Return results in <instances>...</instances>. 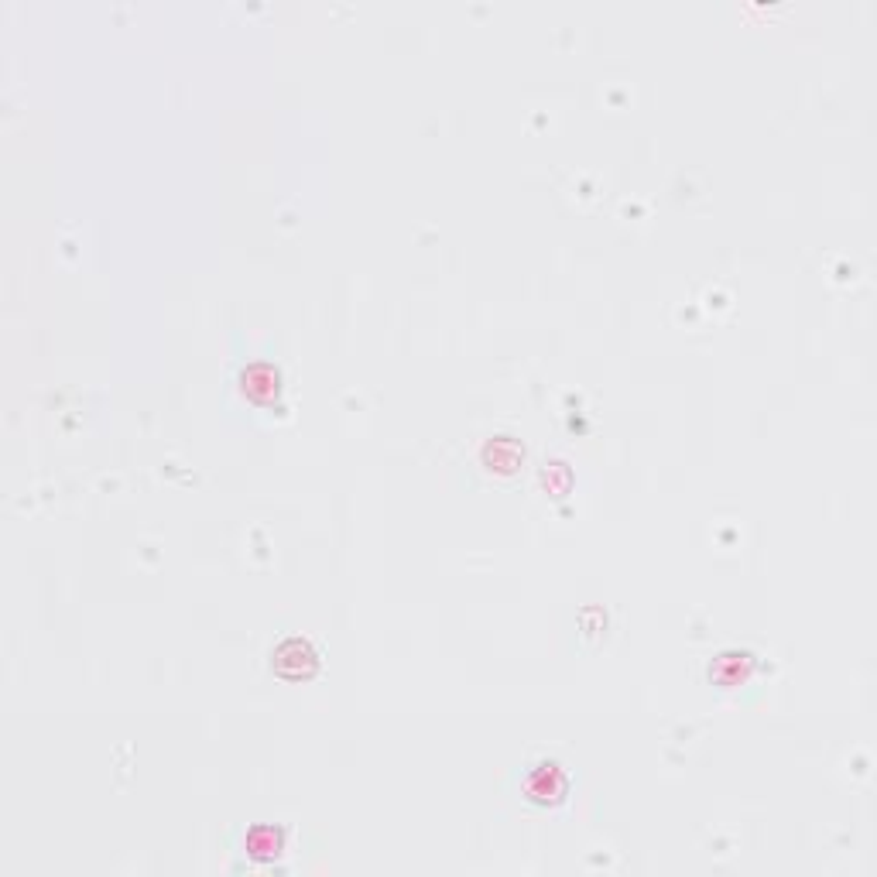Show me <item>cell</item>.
<instances>
[{
    "label": "cell",
    "instance_id": "obj_1",
    "mask_svg": "<svg viewBox=\"0 0 877 877\" xmlns=\"http://www.w3.org/2000/svg\"><path fill=\"white\" fill-rule=\"evenodd\" d=\"M271 665H275V672L285 675V679H305V675L316 672L319 655L305 638H288V641H281V645L275 648Z\"/></svg>",
    "mask_w": 877,
    "mask_h": 877
},
{
    "label": "cell",
    "instance_id": "obj_2",
    "mask_svg": "<svg viewBox=\"0 0 877 877\" xmlns=\"http://www.w3.org/2000/svg\"><path fill=\"white\" fill-rule=\"evenodd\" d=\"M247 854L254 860H275L281 854V830L275 826H257L247 836Z\"/></svg>",
    "mask_w": 877,
    "mask_h": 877
}]
</instances>
